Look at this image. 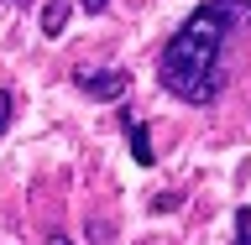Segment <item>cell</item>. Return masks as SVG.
<instances>
[{
  "mask_svg": "<svg viewBox=\"0 0 251 245\" xmlns=\"http://www.w3.org/2000/svg\"><path fill=\"white\" fill-rule=\"evenodd\" d=\"M241 21V0H209L173 31L157 58V78L183 105H215L225 89V37Z\"/></svg>",
  "mask_w": 251,
  "mask_h": 245,
  "instance_id": "obj_1",
  "label": "cell"
},
{
  "mask_svg": "<svg viewBox=\"0 0 251 245\" xmlns=\"http://www.w3.org/2000/svg\"><path fill=\"white\" fill-rule=\"evenodd\" d=\"M74 84L89 94V99H121V94L131 89V78H126L121 68H78Z\"/></svg>",
  "mask_w": 251,
  "mask_h": 245,
  "instance_id": "obj_2",
  "label": "cell"
},
{
  "mask_svg": "<svg viewBox=\"0 0 251 245\" xmlns=\"http://www.w3.org/2000/svg\"><path fill=\"white\" fill-rule=\"evenodd\" d=\"M68 16H74V0H47V5H42V31H47V37H63Z\"/></svg>",
  "mask_w": 251,
  "mask_h": 245,
  "instance_id": "obj_3",
  "label": "cell"
},
{
  "mask_svg": "<svg viewBox=\"0 0 251 245\" xmlns=\"http://www.w3.org/2000/svg\"><path fill=\"white\" fill-rule=\"evenodd\" d=\"M126 131H131V156H136L141 167H152V136H147V125H136V120H126Z\"/></svg>",
  "mask_w": 251,
  "mask_h": 245,
  "instance_id": "obj_4",
  "label": "cell"
},
{
  "mask_svg": "<svg viewBox=\"0 0 251 245\" xmlns=\"http://www.w3.org/2000/svg\"><path fill=\"white\" fill-rule=\"evenodd\" d=\"M11 115H16V99H11V89H0V131L11 125Z\"/></svg>",
  "mask_w": 251,
  "mask_h": 245,
  "instance_id": "obj_5",
  "label": "cell"
},
{
  "mask_svg": "<svg viewBox=\"0 0 251 245\" xmlns=\"http://www.w3.org/2000/svg\"><path fill=\"white\" fill-rule=\"evenodd\" d=\"M235 245H246V209L235 214Z\"/></svg>",
  "mask_w": 251,
  "mask_h": 245,
  "instance_id": "obj_6",
  "label": "cell"
},
{
  "mask_svg": "<svg viewBox=\"0 0 251 245\" xmlns=\"http://www.w3.org/2000/svg\"><path fill=\"white\" fill-rule=\"evenodd\" d=\"M78 5H84V11H94V16H100V11H105V5H110V0H78Z\"/></svg>",
  "mask_w": 251,
  "mask_h": 245,
  "instance_id": "obj_7",
  "label": "cell"
},
{
  "mask_svg": "<svg viewBox=\"0 0 251 245\" xmlns=\"http://www.w3.org/2000/svg\"><path fill=\"white\" fill-rule=\"evenodd\" d=\"M47 245H68V240H63V235H52V240H47Z\"/></svg>",
  "mask_w": 251,
  "mask_h": 245,
  "instance_id": "obj_8",
  "label": "cell"
}]
</instances>
